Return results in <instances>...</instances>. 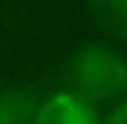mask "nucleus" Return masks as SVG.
Here are the masks:
<instances>
[{
	"instance_id": "obj_3",
	"label": "nucleus",
	"mask_w": 127,
	"mask_h": 124,
	"mask_svg": "<svg viewBox=\"0 0 127 124\" xmlns=\"http://www.w3.org/2000/svg\"><path fill=\"white\" fill-rule=\"evenodd\" d=\"M41 94L32 86L9 83L0 89V124H35Z\"/></svg>"
},
{
	"instance_id": "obj_2",
	"label": "nucleus",
	"mask_w": 127,
	"mask_h": 124,
	"mask_svg": "<svg viewBox=\"0 0 127 124\" xmlns=\"http://www.w3.org/2000/svg\"><path fill=\"white\" fill-rule=\"evenodd\" d=\"M35 124H103V115L92 100L71 89H59L41 97Z\"/></svg>"
},
{
	"instance_id": "obj_4",
	"label": "nucleus",
	"mask_w": 127,
	"mask_h": 124,
	"mask_svg": "<svg viewBox=\"0 0 127 124\" xmlns=\"http://www.w3.org/2000/svg\"><path fill=\"white\" fill-rule=\"evenodd\" d=\"M89 12L118 41H127V0H89Z\"/></svg>"
},
{
	"instance_id": "obj_5",
	"label": "nucleus",
	"mask_w": 127,
	"mask_h": 124,
	"mask_svg": "<svg viewBox=\"0 0 127 124\" xmlns=\"http://www.w3.org/2000/svg\"><path fill=\"white\" fill-rule=\"evenodd\" d=\"M103 124H127V97L109 109V115H103Z\"/></svg>"
},
{
	"instance_id": "obj_1",
	"label": "nucleus",
	"mask_w": 127,
	"mask_h": 124,
	"mask_svg": "<svg viewBox=\"0 0 127 124\" xmlns=\"http://www.w3.org/2000/svg\"><path fill=\"white\" fill-rule=\"evenodd\" d=\"M68 89L100 103H121L127 97V56L109 41H86L68 62Z\"/></svg>"
}]
</instances>
